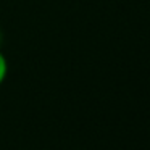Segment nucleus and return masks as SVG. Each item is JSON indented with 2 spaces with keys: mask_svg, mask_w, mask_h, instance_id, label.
Returning <instances> with one entry per match:
<instances>
[{
  "mask_svg": "<svg viewBox=\"0 0 150 150\" xmlns=\"http://www.w3.org/2000/svg\"><path fill=\"white\" fill-rule=\"evenodd\" d=\"M0 42H2V34H0Z\"/></svg>",
  "mask_w": 150,
  "mask_h": 150,
  "instance_id": "obj_2",
  "label": "nucleus"
},
{
  "mask_svg": "<svg viewBox=\"0 0 150 150\" xmlns=\"http://www.w3.org/2000/svg\"><path fill=\"white\" fill-rule=\"evenodd\" d=\"M7 73H8V63H7V58L2 52H0V84L5 81L7 78Z\"/></svg>",
  "mask_w": 150,
  "mask_h": 150,
  "instance_id": "obj_1",
  "label": "nucleus"
}]
</instances>
